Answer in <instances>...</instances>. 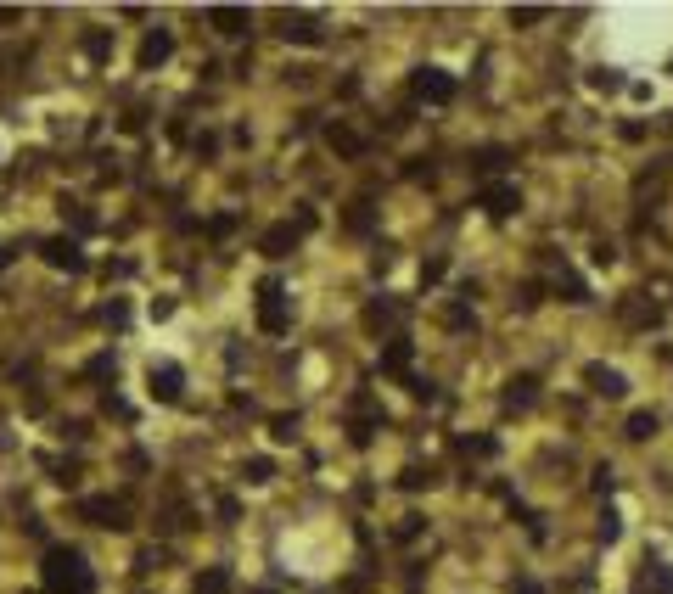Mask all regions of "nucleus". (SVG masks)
<instances>
[{"instance_id":"9b49d317","label":"nucleus","mask_w":673,"mask_h":594,"mask_svg":"<svg viewBox=\"0 0 673 594\" xmlns=\"http://www.w3.org/2000/svg\"><path fill=\"white\" fill-rule=\"evenodd\" d=\"M584 387H589V393H601V398H629V376L612 370V365H601V359L584 365Z\"/></svg>"},{"instance_id":"39448f33","label":"nucleus","mask_w":673,"mask_h":594,"mask_svg":"<svg viewBox=\"0 0 673 594\" xmlns=\"http://www.w3.org/2000/svg\"><path fill=\"white\" fill-rule=\"evenodd\" d=\"M146 393L158 398V404H180V398H186V370L174 365V359H152V370H146Z\"/></svg>"},{"instance_id":"f257e3e1","label":"nucleus","mask_w":673,"mask_h":594,"mask_svg":"<svg viewBox=\"0 0 673 594\" xmlns=\"http://www.w3.org/2000/svg\"><path fill=\"white\" fill-rule=\"evenodd\" d=\"M40 589L45 594H96V572H90L85 550L73 544H51L40 561Z\"/></svg>"},{"instance_id":"0eeeda50","label":"nucleus","mask_w":673,"mask_h":594,"mask_svg":"<svg viewBox=\"0 0 673 594\" xmlns=\"http://www.w3.org/2000/svg\"><path fill=\"white\" fill-rule=\"evenodd\" d=\"M477 208H483L488 219H511V213L522 208V191H516L511 180H488L483 191H477Z\"/></svg>"},{"instance_id":"6e6552de","label":"nucleus","mask_w":673,"mask_h":594,"mask_svg":"<svg viewBox=\"0 0 673 594\" xmlns=\"http://www.w3.org/2000/svg\"><path fill=\"white\" fill-rule=\"evenodd\" d=\"M617 320H623L629 331H651V326H662V309L645 292H629L623 303H617Z\"/></svg>"},{"instance_id":"6ab92c4d","label":"nucleus","mask_w":673,"mask_h":594,"mask_svg":"<svg viewBox=\"0 0 673 594\" xmlns=\"http://www.w3.org/2000/svg\"><path fill=\"white\" fill-rule=\"evenodd\" d=\"M326 141H331V152H343V157H365V135H359V129H348V124H331Z\"/></svg>"},{"instance_id":"4c0bfd02","label":"nucleus","mask_w":673,"mask_h":594,"mask_svg":"<svg viewBox=\"0 0 673 594\" xmlns=\"http://www.w3.org/2000/svg\"><path fill=\"white\" fill-rule=\"evenodd\" d=\"M348 230H371V208H365V202H354V213H348Z\"/></svg>"},{"instance_id":"bb28decb","label":"nucleus","mask_w":673,"mask_h":594,"mask_svg":"<svg viewBox=\"0 0 673 594\" xmlns=\"http://www.w3.org/2000/svg\"><path fill=\"white\" fill-rule=\"evenodd\" d=\"M393 320H399V303H371V309H365V326H371V331L393 326Z\"/></svg>"},{"instance_id":"f704fd0d","label":"nucleus","mask_w":673,"mask_h":594,"mask_svg":"<svg viewBox=\"0 0 673 594\" xmlns=\"http://www.w3.org/2000/svg\"><path fill=\"white\" fill-rule=\"evenodd\" d=\"M617 533H623V527H617V516L606 510V516H601V527H595V538H601V544H617Z\"/></svg>"},{"instance_id":"cd10ccee","label":"nucleus","mask_w":673,"mask_h":594,"mask_svg":"<svg viewBox=\"0 0 673 594\" xmlns=\"http://www.w3.org/2000/svg\"><path fill=\"white\" fill-rule=\"evenodd\" d=\"M545 17H550V6H511L516 29H533V23H545Z\"/></svg>"},{"instance_id":"2f4dec72","label":"nucleus","mask_w":673,"mask_h":594,"mask_svg":"<svg viewBox=\"0 0 673 594\" xmlns=\"http://www.w3.org/2000/svg\"><path fill=\"white\" fill-rule=\"evenodd\" d=\"M101 320H107V326H113V331H124V326H129V309H124V297H113V303L101 309Z\"/></svg>"},{"instance_id":"a19ab883","label":"nucleus","mask_w":673,"mask_h":594,"mask_svg":"<svg viewBox=\"0 0 673 594\" xmlns=\"http://www.w3.org/2000/svg\"><path fill=\"white\" fill-rule=\"evenodd\" d=\"M253 594H270V589H253Z\"/></svg>"},{"instance_id":"ea45409f","label":"nucleus","mask_w":673,"mask_h":594,"mask_svg":"<svg viewBox=\"0 0 673 594\" xmlns=\"http://www.w3.org/2000/svg\"><path fill=\"white\" fill-rule=\"evenodd\" d=\"M516 594H545V589H539L533 578H522V583H516Z\"/></svg>"},{"instance_id":"7c9ffc66","label":"nucleus","mask_w":673,"mask_h":594,"mask_svg":"<svg viewBox=\"0 0 673 594\" xmlns=\"http://www.w3.org/2000/svg\"><path fill=\"white\" fill-rule=\"evenodd\" d=\"M163 561H169V550H158V544H146V550L135 555V572H158Z\"/></svg>"},{"instance_id":"f3484780","label":"nucleus","mask_w":673,"mask_h":594,"mask_svg":"<svg viewBox=\"0 0 673 594\" xmlns=\"http://www.w3.org/2000/svg\"><path fill=\"white\" fill-rule=\"evenodd\" d=\"M382 370H387V376H404V382H410V342H404V337H387Z\"/></svg>"},{"instance_id":"c756f323","label":"nucleus","mask_w":673,"mask_h":594,"mask_svg":"<svg viewBox=\"0 0 673 594\" xmlns=\"http://www.w3.org/2000/svg\"><path fill=\"white\" fill-rule=\"evenodd\" d=\"M85 376H90V382H107V376H118V359H113V354H96V359L85 365Z\"/></svg>"},{"instance_id":"20e7f679","label":"nucleus","mask_w":673,"mask_h":594,"mask_svg":"<svg viewBox=\"0 0 673 594\" xmlns=\"http://www.w3.org/2000/svg\"><path fill=\"white\" fill-rule=\"evenodd\" d=\"M382 426H387V410L376 404L371 393H354V398H348V438H354V449H365V443H371Z\"/></svg>"},{"instance_id":"4468645a","label":"nucleus","mask_w":673,"mask_h":594,"mask_svg":"<svg viewBox=\"0 0 673 594\" xmlns=\"http://www.w3.org/2000/svg\"><path fill=\"white\" fill-rule=\"evenodd\" d=\"M202 17H208V23H214L219 34H230V40L253 29V12H247V6H208Z\"/></svg>"},{"instance_id":"4be33fe9","label":"nucleus","mask_w":673,"mask_h":594,"mask_svg":"<svg viewBox=\"0 0 673 594\" xmlns=\"http://www.w3.org/2000/svg\"><path fill=\"white\" fill-rule=\"evenodd\" d=\"M432 482H438V471H432V466H404V471H399V488H404V494H421V488H432Z\"/></svg>"},{"instance_id":"9d476101","label":"nucleus","mask_w":673,"mask_h":594,"mask_svg":"<svg viewBox=\"0 0 673 594\" xmlns=\"http://www.w3.org/2000/svg\"><path fill=\"white\" fill-rule=\"evenodd\" d=\"M40 253H45V264H51V269H68V275H85V247H79V241H73V236H51V241H45V247H40Z\"/></svg>"},{"instance_id":"ddd939ff","label":"nucleus","mask_w":673,"mask_h":594,"mask_svg":"<svg viewBox=\"0 0 673 594\" xmlns=\"http://www.w3.org/2000/svg\"><path fill=\"white\" fill-rule=\"evenodd\" d=\"M169 57H174V34H169V29H152V34L141 40V51H135V68L152 73V68H163Z\"/></svg>"},{"instance_id":"473e14b6","label":"nucleus","mask_w":673,"mask_h":594,"mask_svg":"<svg viewBox=\"0 0 673 594\" xmlns=\"http://www.w3.org/2000/svg\"><path fill=\"white\" fill-rule=\"evenodd\" d=\"M292 432H298V415H275V421H270V438L292 443Z\"/></svg>"},{"instance_id":"e433bc0d","label":"nucleus","mask_w":673,"mask_h":594,"mask_svg":"<svg viewBox=\"0 0 673 594\" xmlns=\"http://www.w3.org/2000/svg\"><path fill=\"white\" fill-rule=\"evenodd\" d=\"M62 213H68V219H73V225H79V230H90V225H96V219H90V213L79 208V202H62Z\"/></svg>"},{"instance_id":"7ed1b4c3","label":"nucleus","mask_w":673,"mask_h":594,"mask_svg":"<svg viewBox=\"0 0 673 594\" xmlns=\"http://www.w3.org/2000/svg\"><path fill=\"white\" fill-rule=\"evenodd\" d=\"M79 516H85L90 527H101V533H129V527H135L129 505H124V499H113V494H90V499H79Z\"/></svg>"},{"instance_id":"a878e982","label":"nucleus","mask_w":673,"mask_h":594,"mask_svg":"<svg viewBox=\"0 0 673 594\" xmlns=\"http://www.w3.org/2000/svg\"><path fill=\"white\" fill-rule=\"evenodd\" d=\"M242 477L247 482H270L275 477V460H270V454H253V460H242Z\"/></svg>"},{"instance_id":"58836bf2","label":"nucleus","mask_w":673,"mask_h":594,"mask_svg":"<svg viewBox=\"0 0 673 594\" xmlns=\"http://www.w3.org/2000/svg\"><path fill=\"white\" fill-rule=\"evenodd\" d=\"M421 533V516H399V527H393V538H416Z\"/></svg>"},{"instance_id":"f8f14e48","label":"nucleus","mask_w":673,"mask_h":594,"mask_svg":"<svg viewBox=\"0 0 673 594\" xmlns=\"http://www.w3.org/2000/svg\"><path fill=\"white\" fill-rule=\"evenodd\" d=\"M275 23H281V40H298V45H320V17L315 12H275Z\"/></svg>"},{"instance_id":"2eb2a0df","label":"nucleus","mask_w":673,"mask_h":594,"mask_svg":"<svg viewBox=\"0 0 673 594\" xmlns=\"http://www.w3.org/2000/svg\"><path fill=\"white\" fill-rule=\"evenodd\" d=\"M298 236H303L298 225H270L264 236H258V253H264V258H287L292 247H298Z\"/></svg>"},{"instance_id":"dca6fc26","label":"nucleus","mask_w":673,"mask_h":594,"mask_svg":"<svg viewBox=\"0 0 673 594\" xmlns=\"http://www.w3.org/2000/svg\"><path fill=\"white\" fill-rule=\"evenodd\" d=\"M230 566H202L197 578H191V594H230Z\"/></svg>"},{"instance_id":"72a5a7b5","label":"nucleus","mask_w":673,"mask_h":594,"mask_svg":"<svg viewBox=\"0 0 673 594\" xmlns=\"http://www.w3.org/2000/svg\"><path fill=\"white\" fill-rule=\"evenodd\" d=\"M444 320H449V326H455V331L477 326V314H472V309H466V303H455V309H449V314H444Z\"/></svg>"},{"instance_id":"aec40b11","label":"nucleus","mask_w":673,"mask_h":594,"mask_svg":"<svg viewBox=\"0 0 673 594\" xmlns=\"http://www.w3.org/2000/svg\"><path fill=\"white\" fill-rule=\"evenodd\" d=\"M550 286H556V292H561V303H589V286L578 281V275H573V269H567V264H561L556 275H550Z\"/></svg>"},{"instance_id":"c9c22d12","label":"nucleus","mask_w":673,"mask_h":594,"mask_svg":"<svg viewBox=\"0 0 673 594\" xmlns=\"http://www.w3.org/2000/svg\"><path fill=\"white\" fill-rule=\"evenodd\" d=\"M455 449L460 454H494V438H460Z\"/></svg>"},{"instance_id":"a211bd4d","label":"nucleus","mask_w":673,"mask_h":594,"mask_svg":"<svg viewBox=\"0 0 673 594\" xmlns=\"http://www.w3.org/2000/svg\"><path fill=\"white\" fill-rule=\"evenodd\" d=\"M466 163H472V174H500L505 163H511V146H477Z\"/></svg>"},{"instance_id":"b1692460","label":"nucleus","mask_w":673,"mask_h":594,"mask_svg":"<svg viewBox=\"0 0 673 594\" xmlns=\"http://www.w3.org/2000/svg\"><path fill=\"white\" fill-rule=\"evenodd\" d=\"M85 57H90V62H107V57H113V29H90V34H85Z\"/></svg>"},{"instance_id":"1a4fd4ad","label":"nucleus","mask_w":673,"mask_h":594,"mask_svg":"<svg viewBox=\"0 0 673 594\" xmlns=\"http://www.w3.org/2000/svg\"><path fill=\"white\" fill-rule=\"evenodd\" d=\"M634 594H673V566L662 555H645L634 572Z\"/></svg>"},{"instance_id":"423d86ee","label":"nucleus","mask_w":673,"mask_h":594,"mask_svg":"<svg viewBox=\"0 0 673 594\" xmlns=\"http://www.w3.org/2000/svg\"><path fill=\"white\" fill-rule=\"evenodd\" d=\"M410 96L427 101V107H449V101H455V79H449L444 68H416L410 73Z\"/></svg>"},{"instance_id":"f03ea898","label":"nucleus","mask_w":673,"mask_h":594,"mask_svg":"<svg viewBox=\"0 0 673 594\" xmlns=\"http://www.w3.org/2000/svg\"><path fill=\"white\" fill-rule=\"evenodd\" d=\"M258 331H264V337H287L292 331V297L275 275L258 281Z\"/></svg>"},{"instance_id":"393cba45","label":"nucleus","mask_w":673,"mask_h":594,"mask_svg":"<svg viewBox=\"0 0 673 594\" xmlns=\"http://www.w3.org/2000/svg\"><path fill=\"white\" fill-rule=\"evenodd\" d=\"M589 90L612 96V90H623V73H617V68H589Z\"/></svg>"},{"instance_id":"c85d7f7f","label":"nucleus","mask_w":673,"mask_h":594,"mask_svg":"<svg viewBox=\"0 0 673 594\" xmlns=\"http://www.w3.org/2000/svg\"><path fill=\"white\" fill-rule=\"evenodd\" d=\"M101 410L118 415V421H135V404H129L124 393H101Z\"/></svg>"},{"instance_id":"5701e85b","label":"nucleus","mask_w":673,"mask_h":594,"mask_svg":"<svg viewBox=\"0 0 673 594\" xmlns=\"http://www.w3.org/2000/svg\"><path fill=\"white\" fill-rule=\"evenodd\" d=\"M634 443H645V438H657V410H634L629 415V426H623Z\"/></svg>"},{"instance_id":"412c9836","label":"nucleus","mask_w":673,"mask_h":594,"mask_svg":"<svg viewBox=\"0 0 673 594\" xmlns=\"http://www.w3.org/2000/svg\"><path fill=\"white\" fill-rule=\"evenodd\" d=\"M533 387H539L533 376H511V382H505V410H528L533 398H539Z\"/></svg>"}]
</instances>
